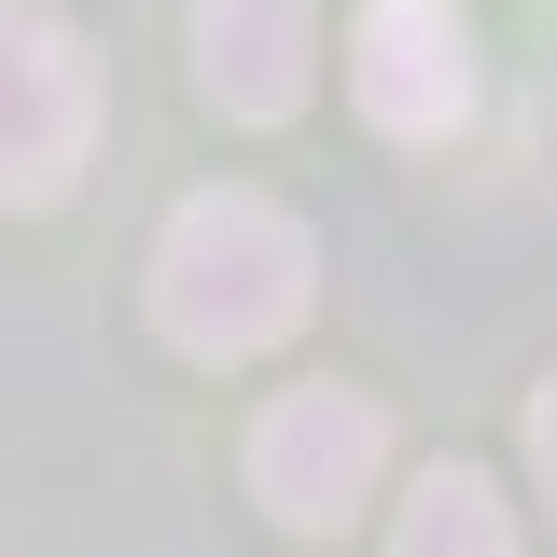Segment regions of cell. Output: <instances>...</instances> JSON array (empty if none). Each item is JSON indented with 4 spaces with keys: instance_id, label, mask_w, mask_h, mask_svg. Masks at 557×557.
<instances>
[{
    "instance_id": "8992f818",
    "label": "cell",
    "mask_w": 557,
    "mask_h": 557,
    "mask_svg": "<svg viewBox=\"0 0 557 557\" xmlns=\"http://www.w3.org/2000/svg\"><path fill=\"white\" fill-rule=\"evenodd\" d=\"M391 557H516V516H502V487L487 474H418L405 487V530H391Z\"/></svg>"
},
{
    "instance_id": "52a82bcc",
    "label": "cell",
    "mask_w": 557,
    "mask_h": 557,
    "mask_svg": "<svg viewBox=\"0 0 557 557\" xmlns=\"http://www.w3.org/2000/svg\"><path fill=\"white\" fill-rule=\"evenodd\" d=\"M530 460H544V487H557V376L530 391Z\"/></svg>"
},
{
    "instance_id": "6da1fadb",
    "label": "cell",
    "mask_w": 557,
    "mask_h": 557,
    "mask_svg": "<svg viewBox=\"0 0 557 557\" xmlns=\"http://www.w3.org/2000/svg\"><path fill=\"white\" fill-rule=\"evenodd\" d=\"M307 278H321V251H307L293 209L209 182L153 237V321H168V348H196V362H251V348H278L307 321Z\"/></svg>"
},
{
    "instance_id": "3957f363",
    "label": "cell",
    "mask_w": 557,
    "mask_h": 557,
    "mask_svg": "<svg viewBox=\"0 0 557 557\" xmlns=\"http://www.w3.org/2000/svg\"><path fill=\"white\" fill-rule=\"evenodd\" d=\"M376 460H391V432L362 391H278L251 418V502L278 530H348L376 502Z\"/></svg>"
},
{
    "instance_id": "7a4b0ae2",
    "label": "cell",
    "mask_w": 557,
    "mask_h": 557,
    "mask_svg": "<svg viewBox=\"0 0 557 557\" xmlns=\"http://www.w3.org/2000/svg\"><path fill=\"white\" fill-rule=\"evenodd\" d=\"M84 139H98V70H84V42H70L42 0H0V196L14 209L70 196Z\"/></svg>"
},
{
    "instance_id": "277c9868",
    "label": "cell",
    "mask_w": 557,
    "mask_h": 557,
    "mask_svg": "<svg viewBox=\"0 0 557 557\" xmlns=\"http://www.w3.org/2000/svg\"><path fill=\"white\" fill-rule=\"evenodd\" d=\"M348 98L391 139H446L474 112V28H460L446 0H362V28H348Z\"/></svg>"
},
{
    "instance_id": "5b68a950",
    "label": "cell",
    "mask_w": 557,
    "mask_h": 557,
    "mask_svg": "<svg viewBox=\"0 0 557 557\" xmlns=\"http://www.w3.org/2000/svg\"><path fill=\"white\" fill-rule=\"evenodd\" d=\"M307 0H196V84L237 112V126H278L307 98Z\"/></svg>"
}]
</instances>
